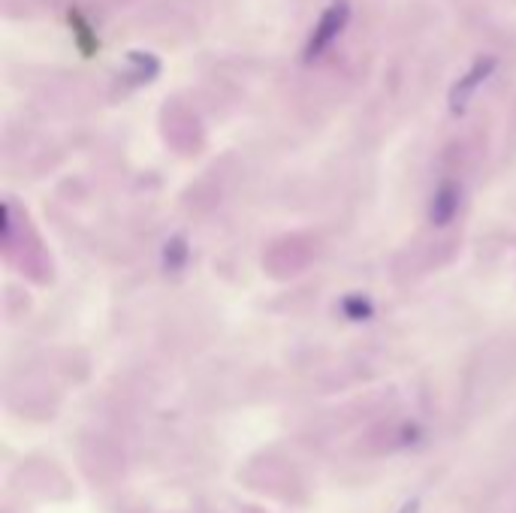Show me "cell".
I'll use <instances>...</instances> for the list:
<instances>
[{"label": "cell", "instance_id": "cell-2", "mask_svg": "<svg viewBox=\"0 0 516 513\" xmlns=\"http://www.w3.org/2000/svg\"><path fill=\"white\" fill-rule=\"evenodd\" d=\"M495 67H498L495 58H477V61L471 64V70H468L465 76L456 79V85L450 88V97H447L453 115H462V112L468 109L471 97L477 94V88H483V82L495 73Z\"/></svg>", "mask_w": 516, "mask_h": 513}, {"label": "cell", "instance_id": "cell-4", "mask_svg": "<svg viewBox=\"0 0 516 513\" xmlns=\"http://www.w3.org/2000/svg\"><path fill=\"white\" fill-rule=\"evenodd\" d=\"M127 67H130L133 82H148V79L157 76L160 61H157L154 55H148V52H130V55H127Z\"/></svg>", "mask_w": 516, "mask_h": 513}, {"label": "cell", "instance_id": "cell-1", "mask_svg": "<svg viewBox=\"0 0 516 513\" xmlns=\"http://www.w3.org/2000/svg\"><path fill=\"white\" fill-rule=\"evenodd\" d=\"M348 22H351V4L348 0H332V4L323 10V16H320V22H317V28L311 31V37H308V46H305V61L311 64V61H317L338 37H341V31L348 28Z\"/></svg>", "mask_w": 516, "mask_h": 513}, {"label": "cell", "instance_id": "cell-3", "mask_svg": "<svg viewBox=\"0 0 516 513\" xmlns=\"http://www.w3.org/2000/svg\"><path fill=\"white\" fill-rule=\"evenodd\" d=\"M459 209V188L453 182H444L438 191H435V200H432V221L435 224H447Z\"/></svg>", "mask_w": 516, "mask_h": 513}, {"label": "cell", "instance_id": "cell-5", "mask_svg": "<svg viewBox=\"0 0 516 513\" xmlns=\"http://www.w3.org/2000/svg\"><path fill=\"white\" fill-rule=\"evenodd\" d=\"M420 510H423L420 498H408V501H405V504H402V507H399L396 513H420Z\"/></svg>", "mask_w": 516, "mask_h": 513}]
</instances>
